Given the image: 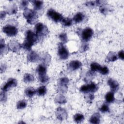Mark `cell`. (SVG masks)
Instances as JSON below:
<instances>
[{
  "mask_svg": "<svg viewBox=\"0 0 124 124\" xmlns=\"http://www.w3.org/2000/svg\"><path fill=\"white\" fill-rule=\"evenodd\" d=\"M25 93L26 95L28 97H32L36 93V91L33 88L30 87L26 89Z\"/></svg>",
  "mask_w": 124,
  "mask_h": 124,
  "instance_id": "obj_19",
  "label": "cell"
},
{
  "mask_svg": "<svg viewBox=\"0 0 124 124\" xmlns=\"http://www.w3.org/2000/svg\"><path fill=\"white\" fill-rule=\"evenodd\" d=\"M17 81L15 78H10L7 82L3 86L1 89L4 92L8 91L10 88L16 86Z\"/></svg>",
  "mask_w": 124,
  "mask_h": 124,
  "instance_id": "obj_11",
  "label": "cell"
},
{
  "mask_svg": "<svg viewBox=\"0 0 124 124\" xmlns=\"http://www.w3.org/2000/svg\"><path fill=\"white\" fill-rule=\"evenodd\" d=\"M99 110L100 111H101L102 112H108L109 110V108L108 106L106 104V103H104L102 106L99 108Z\"/></svg>",
  "mask_w": 124,
  "mask_h": 124,
  "instance_id": "obj_34",
  "label": "cell"
},
{
  "mask_svg": "<svg viewBox=\"0 0 124 124\" xmlns=\"http://www.w3.org/2000/svg\"><path fill=\"white\" fill-rule=\"evenodd\" d=\"M93 34V30L91 28L87 27L82 30L81 33V37L82 41L84 42H87L90 40Z\"/></svg>",
  "mask_w": 124,
  "mask_h": 124,
  "instance_id": "obj_9",
  "label": "cell"
},
{
  "mask_svg": "<svg viewBox=\"0 0 124 124\" xmlns=\"http://www.w3.org/2000/svg\"><path fill=\"white\" fill-rule=\"evenodd\" d=\"M47 16L55 22L62 21L63 19L62 15L52 9H49L47 12Z\"/></svg>",
  "mask_w": 124,
  "mask_h": 124,
  "instance_id": "obj_4",
  "label": "cell"
},
{
  "mask_svg": "<svg viewBox=\"0 0 124 124\" xmlns=\"http://www.w3.org/2000/svg\"><path fill=\"white\" fill-rule=\"evenodd\" d=\"M98 89V87L96 84L93 82H92L88 85H84L80 88V91L83 93H94Z\"/></svg>",
  "mask_w": 124,
  "mask_h": 124,
  "instance_id": "obj_6",
  "label": "cell"
},
{
  "mask_svg": "<svg viewBox=\"0 0 124 124\" xmlns=\"http://www.w3.org/2000/svg\"><path fill=\"white\" fill-rule=\"evenodd\" d=\"M84 18V15L82 13L80 12H78L73 17V20L75 23H79L81 22L83 20Z\"/></svg>",
  "mask_w": 124,
  "mask_h": 124,
  "instance_id": "obj_18",
  "label": "cell"
},
{
  "mask_svg": "<svg viewBox=\"0 0 124 124\" xmlns=\"http://www.w3.org/2000/svg\"><path fill=\"white\" fill-rule=\"evenodd\" d=\"M36 71L38 75L46 74V65L44 64L39 65L36 68Z\"/></svg>",
  "mask_w": 124,
  "mask_h": 124,
  "instance_id": "obj_17",
  "label": "cell"
},
{
  "mask_svg": "<svg viewBox=\"0 0 124 124\" xmlns=\"http://www.w3.org/2000/svg\"><path fill=\"white\" fill-rule=\"evenodd\" d=\"M34 30L36 34L39 37L46 36L49 33V31L47 27L40 22L35 25Z\"/></svg>",
  "mask_w": 124,
  "mask_h": 124,
  "instance_id": "obj_3",
  "label": "cell"
},
{
  "mask_svg": "<svg viewBox=\"0 0 124 124\" xmlns=\"http://www.w3.org/2000/svg\"><path fill=\"white\" fill-rule=\"evenodd\" d=\"M38 79L39 81L43 83H46L49 81V77L46 75H38Z\"/></svg>",
  "mask_w": 124,
  "mask_h": 124,
  "instance_id": "obj_31",
  "label": "cell"
},
{
  "mask_svg": "<svg viewBox=\"0 0 124 124\" xmlns=\"http://www.w3.org/2000/svg\"><path fill=\"white\" fill-rule=\"evenodd\" d=\"M99 72L102 75H107L109 73V70L106 66H101V68Z\"/></svg>",
  "mask_w": 124,
  "mask_h": 124,
  "instance_id": "obj_35",
  "label": "cell"
},
{
  "mask_svg": "<svg viewBox=\"0 0 124 124\" xmlns=\"http://www.w3.org/2000/svg\"><path fill=\"white\" fill-rule=\"evenodd\" d=\"M17 11V8L16 5L15 4H13L11 5L7 9L8 14L9 15H13L16 14Z\"/></svg>",
  "mask_w": 124,
  "mask_h": 124,
  "instance_id": "obj_28",
  "label": "cell"
},
{
  "mask_svg": "<svg viewBox=\"0 0 124 124\" xmlns=\"http://www.w3.org/2000/svg\"><path fill=\"white\" fill-rule=\"evenodd\" d=\"M2 31L7 36L12 37L16 35L18 32L17 28L11 25H6L2 28Z\"/></svg>",
  "mask_w": 124,
  "mask_h": 124,
  "instance_id": "obj_5",
  "label": "cell"
},
{
  "mask_svg": "<svg viewBox=\"0 0 124 124\" xmlns=\"http://www.w3.org/2000/svg\"><path fill=\"white\" fill-rule=\"evenodd\" d=\"M74 120L77 123H80L84 120V116L80 113H76L74 116Z\"/></svg>",
  "mask_w": 124,
  "mask_h": 124,
  "instance_id": "obj_25",
  "label": "cell"
},
{
  "mask_svg": "<svg viewBox=\"0 0 124 124\" xmlns=\"http://www.w3.org/2000/svg\"><path fill=\"white\" fill-rule=\"evenodd\" d=\"M86 5L89 7H94L95 6V5H97V3H96V1H88V2H87L86 3Z\"/></svg>",
  "mask_w": 124,
  "mask_h": 124,
  "instance_id": "obj_38",
  "label": "cell"
},
{
  "mask_svg": "<svg viewBox=\"0 0 124 124\" xmlns=\"http://www.w3.org/2000/svg\"><path fill=\"white\" fill-rule=\"evenodd\" d=\"M118 57L121 59V60H123L124 59V50H120L118 53Z\"/></svg>",
  "mask_w": 124,
  "mask_h": 124,
  "instance_id": "obj_41",
  "label": "cell"
},
{
  "mask_svg": "<svg viewBox=\"0 0 124 124\" xmlns=\"http://www.w3.org/2000/svg\"><path fill=\"white\" fill-rule=\"evenodd\" d=\"M46 88L45 86L39 87L36 90V93L39 96H44L46 93Z\"/></svg>",
  "mask_w": 124,
  "mask_h": 124,
  "instance_id": "obj_23",
  "label": "cell"
},
{
  "mask_svg": "<svg viewBox=\"0 0 124 124\" xmlns=\"http://www.w3.org/2000/svg\"><path fill=\"white\" fill-rule=\"evenodd\" d=\"M21 47L22 45H21L18 42L14 40L10 41L8 44V47L9 49L14 52L18 51Z\"/></svg>",
  "mask_w": 124,
  "mask_h": 124,
  "instance_id": "obj_12",
  "label": "cell"
},
{
  "mask_svg": "<svg viewBox=\"0 0 124 124\" xmlns=\"http://www.w3.org/2000/svg\"><path fill=\"white\" fill-rule=\"evenodd\" d=\"M23 14L27 22L29 24H33L37 21L38 16L36 11L34 10L26 8L24 10Z\"/></svg>",
  "mask_w": 124,
  "mask_h": 124,
  "instance_id": "obj_2",
  "label": "cell"
},
{
  "mask_svg": "<svg viewBox=\"0 0 124 124\" xmlns=\"http://www.w3.org/2000/svg\"><path fill=\"white\" fill-rule=\"evenodd\" d=\"M69 83V79L67 77L61 78L58 81V89L62 93H65L67 90V84Z\"/></svg>",
  "mask_w": 124,
  "mask_h": 124,
  "instance_id": "obj_7",
  "label": "cell"
},
{
  "mask_svg": "<svg viewBox=\"0 0 124 124\" xmlns=\"http://www.w3.org/2000/svg\"><path fill=\"white\" fill-rule=\"evenodd\" d=\"M58 54L60 58L62 60H66L69 57L68 50L62 43L59 44Z\"/></svg>",
  "mask_w": 124,
  "mask_h": 124,
  "instance_id": "obj_8",
  "label": "cell"
},
{
  "mask_svg": "<svg viewBox=\"0 0 124 124\" xmlns=\"http://www.w3.org/2000/svg\"><path fill=\"white\" fill-rule=\"evenodd\" d=\"M100 11L103 14L105 15L106 14V13L107 12V9L106 7H104L103 5H101L100 6Z\"/></svg>",
  "mask_w": 124,
  "mask_h": 124,
  "instance_id": "obj_39",
  "label": "cell"
},
{
  "mask_svg": "<svg viewBox=\"0 0 124 124\" xmlns=\"http://www.w3.org/2000/svg\"><path fill=\"white\" fill-rule=\"evenodd\" d=\"M39 55L34 51H31L27 55V60L28 62H37L39 60Z\"/></svg>",
  "mask_w": 124,
  "mask_h": 124,
  "instance_id": "obj_15",
  "label": "cell"
},
{
  "mask_svg": "<svg viewBox=\"0 0 124 124\" xmlns=\"http://www.w3.org/2000/svg\"><path fill=\"white\" fill-rule=\"evenodd\" d=\"M27 103L25 100H21L18 102L17 104V109H23L25 108L27 106Z\"/></svg>",
  "mask_w": 124,
  "mask_h": 124,
  "instance_id": "obj_30",
  "label": "cell"
},
{
  "mask_svg": "<svg viewBox=\"0 0 124 124\" xmlns=\"http://www.w3.org/2000/svg\"><path fill=\"white\" fill-rule=\"evenodd\" d=\"M56 116L58 119L60 120V121H63L67 119V113L65 109L59 107L56 109Z\"/></svg>",
  "mask_w": 124,
  "mask_h": 124,
  "instance_id": "obj_10",
  "label": "cell"
},
{
  "mask_svg": "<svg viewBox=\"0 0 124 124\" xmlns=\"http://www.w3.org/2000/svg\"><path fill=\"white\" fill-rule=\"evenodd\" d=\"M82 66V63L78 60H74L71 61L68 65V69L71 71L76 70L81 67Z\"/></svg>",
  "mask_w": 124,
  "mask_h": 124,
  "instance_id": "obj_13",
  "label": "cell"
},
{
  "mask_svg": "<svg viewBox=\"0 0 124 124\" xmlns=\"http://www.w3.org/2000/svg\"><path fill=\"white\" fill-rule=\"evenodd\" d=\"M59 38H60V40H61L62 43L63 44L66 43L68 41V38H67V35L65 33H61L59 35Z\"/></svg>",
  "mask_w": 124,
  "mask_h": 124,
  "instance_id": "obj_33",
  "label": "cell"
},
{
  "mask_svg": "<svg viewBox=\"0 0 124 124\" xmlns=\"http://www.w3.org/2000/svg\"><path fill=\"white\" fill-rule=\"evenodd\" d=\"M55 101L59 104H64L66 102V99L62 94H59L56 97Z\"/></svg>",
  "mask_w": 124,
  "mask_h": 124,
  "instance_id": "obj_27",
  "label": "cell"
},
{
  "mask_svg": "<svg viewBox=\"0 0 124 124\" xmlns=\"http://www.w3.org/2000/svg\"><path fill=\"white\" fill-rule=\"evenodd\" d=\"M39 37L31 30H28L26 32L25 40L22 45V47L25 50L30 51L31 47L38 41Z\"/></svg>",
  "mask_w": 124,
  "mask_h": 124,
  "instance_id": "obj_1",
  "label": "cell"
},
{
  "mask_svg": "<svg viewBox=\"0 0 124 124\" xmlns=\"http://www.w3.org/2000/svg\"><path fill=\"white\" fill-rule=\"evenodd\" d=\"M90 66H91V69L93 71L99 72V71L101 68V66L100 64H99L98 63H96L95 62H93L91 63Z\"/></svg>",
  "mask_w": 124,
  "mask_h": 124,
  "instance_id": "obj_29",
  "label": "cell"
},
{
  "mask_svg": "<svg viewBox=\"0 0 124 124\" xmlns=\"http://www.w3.org/2000/svg\"><path fill=\"white\" fill-rule=\"evenodd\" d=\"M51 60V57L48 54H46L42 58V61L43 62V64L45 65L46 63L49 62Z\"/></svg>",
  "mask_w": 124,
  "mask_h": 124,
  "instance_id": "obj_32",
  "label": "cell"
},
{
  "mask_svg": "<svg viewBox=\"0 0 124 124\" xmlns=\"http://www.w3.org/2000/svg\"><path fill=\"white\" fill-rule=\"evenodd\" d=\"M33 4L34 8L35 10H41L43 6V1L41 0H33L32 1Z\"/></svg>",
  "mask_w": 124,
  "mask_h": 124,
  "instance_id": "obj_22",
  "label": "cell"
},
{
  "mask_svg": "<svg viewBox=\"0 0 124 124\" xmlns=\"http://www.w3.org/2000/svg\"><path fill=\"white\" fill-rule=\"evenodd\" d=\"M6 12L5 11H1L0 12V19L2 20L3 18H4L6 16Z\"/></svg>",
  "mask_w": 124,
  "mask_h": 124,
  "instance_id": "obj_42",
  "label": "cell"
},
{
  "mask_svg": "<svg viewBox=\"0 0 124 124\" xmlns=\"http://www.w3.org/2000/svg\"><path fill=\"white\" fill-rule=\"evenodd\" d=\"M108 84L109 86L111 91L113 93L116 92L119 89V83L117 81L112 78H109L108 80Z\"/></svg>",
  "mask_w": 124,
  "mask_h": 124,
  "instance_id": "obj_14",
  "label": "cell"
},
{
  "mask_svg": "<svg viewBox=\"0 0 124 124\" xmlns=\"http://www.w3.org/2000/svg\"><path fill=\"white\" fill-rule=\"evenodd\" d=\"M0 100L1 102L5 101L6 100V95L4 91L1 92L0 94Z\"/></svg>",
  "mask_w": 124,
  "mask_h": 124,
  "instance_id": "obj_40",
  "label": "cell"
},
{
  "mask_svg": "<svg viewBox=\"0 0 124 124\" xmlns=\"http://www.w3.org/2000/svg\"><path fill=\"white\" fill-rule=\"evenodd\" d=\"M29 4V1L27 0H22L21 1L20 3V7L22 9H24V10L27 8Z\"/></svg>",
  "mask_w": 124,
  "mask_h": 124,
  "instance_id": "obj_36",
  "label": "cell"
},
{
  "mask_svg": "<svg viewBox=\"0 0 124 124\" xmlns=\"http://www.w3.org/2000/svg\"><path fill=\"white\" fill-rule=\"evenodd\" d=\"M0 54L1 55L2 53V51L5 50V45L4 44V40H3L2 39L0 40Z\"/></svg>",
  "mask_w": 124,
  "mask_h": 124,
  "instance_id": "obj_37",
  "label": "cell"
},
{
  "mask_svg": "<svg viewBox=\"0 0 124 124\" xmlns=\"http://www.w3.org/2000/svg\"><path fill=\"white\" fill-rule=\"evenodd\" d=\"M34 80V77L29 73L26 74L23 78V81L25 83H30L33 81Z\"/></svg>",
  "mask_w": 124,
  "mask_h": 124,
  "instance_id": "obj_26",
  "label": "cell"
},
{
  "mask_svg": "<svg viewBox=\"0 0 124 124\" xmlns=\"http://www.w3.org/2000/svg\"><path fill=\"white\" fill-rule=\"evenodd\" d=\"M62 25L64 27H69L72 25V19L68 17L63 18L62 21Z\"/></svg>",
  "mask_w": 124,
  "mask_h": 124,
  "instance_id": "obj_24",
  "label": "cell"
},
{
  "mask_svg": "<svg viewBox=\"0 0 124 124\" xmlns=\"http://www.w3.org/2000/svg\"><path fill=\"white\" fill-rule=\"evenodd\" d=\"M100 122V115L99 113H96L93 114L90 119V122L91 124H98Z\"/></svg>",
  "mask_w": 124,
  "mask_h": 124,
  "instance_id": "obj_16",
  "label": "cell"
},
{
  "mask_svg": "<svg viewBox=\"0 0 124 124\" xmlns=\"http://www.w3.org/2000/svg\"><path fill=\"white\" fill-rule=\"evenodd\" d=\"M105 99L108 103H111L113 102L115 100L114 93L112 92L107 93L105 95Z\"/></svg>",
  "mask_w": 124,
  "mask_h": 124,
  "instance_id": "obj_21",
  "label": "cell"
},
{
  "mask_svg": "<svg viewBox=\"0 0 124 124\" xmlns=\"http://www.w3.org/2000/svg\"><path fill=\"white\" fill-rule=\"evenodd\" d=\"M106 59L108 62L115 61L117 59V56L116 55V53L113 51H110L108 54Z\"/></svg>",
  "mask_w": 124,
  "mask_h": 124,
  "instance_id": "obj_20",
  "label": "cell"
}]
</instances>
